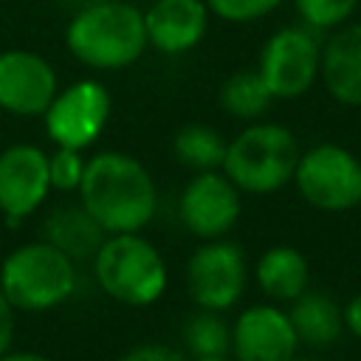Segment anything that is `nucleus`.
I'll return each mask as SVG.
<instances>
[{"mask_svg":"<svg viewBox=\"0 0 361 361\" xmlns=\"http://www.w3.org/2000/svg\"><path fill=\"white\" fill-rule=\"evenodd\" d=\"M76 192L104 234L141 231L158 209V189L149 169L138 158L116 149L87 158Z\"/></svg>","mask_w":361,"mask_h":361,"instance_id":"f257e3e1","label":"nucleus"},{"mask_svg":"<svg viewBox=\"0 0 361 361\" xmlns=\"http://www.w3.org/2000/svg\"><path fill=\"white\" fill-rule=\"evenodd\" d=\"M65 48L90 71H124L149 48L144 11L127 0H90L71 17Z\"/></svg>","mask_w":361,"mask_h":361,"instance_id":"f03ea898","label":"nucleus"},{"mask_svg":"<svg viewBox=\"0 0 361 361\" xmlns=\"http://www.w3.org/2000/svg\"><path fill=\"white\" fill-rule=\"evenodd\" d=\"M299 155V141L285 124L259 118L226 144L220 169L243 195H274L293 180Z\"/></svg>","mask_w":361,"mask_h":361,"instance_id":"7ed1b4c3","label":"nucleus"},{"mask_svg":"<svg viewBox=\"0 0 361 361\" xmlns=\"http://www.w3.org/2000/svg\"><path fill=\"white\" fill-rule=\"evenodd\" d=\"M76 285V262L45 240L23 243L0 262V290L23 313H45L65 305Z\"/></svg>","mask_w":361,"mask_h":361,"instance_id":"20e7f679","label":"nucleus"},{"mask_svg":"<svg viewBox=\"0 0 361 361\" xmlns=\"http://www.w3.org/2000/svg\"><path fill=\"white\" fill-rule=\"evenodd\" d=\"M90 262L99 288L113 302L127 307L155 305L169 282L161 251L141 237V231L107 234Z\"/></svg>","mask_w":361,"mask_h":361,"instance_id":"39448f33","label":"nucleus"},{"mask_svg":"<svg viewBox=\"0 0 361 361\" xmlns=\"http://www.w3.org/2000/svg\"><path fill=\"white\" fill-rule=\"evenodd\" d=\"M290 183L319 212H350L361 206V158L336 141L313 144L299 155Z\"/></svg>","mask_w":361,"mask_h":361,"instance_id":"423d86ee","label":"nucleus"},{"mask_svg":"<svg viewBox=\"0 0 361 361\" xmlns=\"http://www.w3.org/2000/svg\"><path fill=\"white\" fill-rule=\"evenodd\" d=\"M322 37L307 25H285L274 31L262 48L257 71L274 99H299L319 82Z\"/></svg>","mask_w":361,"mask_h":361,"instance_id":"0eeeda50","label":"nucleus"},{"mask_svg":"<svg viewBox=\"0 0 361 361\" xmlns=\"http://www.w3.org/2000/svg\"><path fill=\"white\" fill-rule=\"evenodd\" d=\"M245 282V251L228 237L200 240V245L186 259V293L200 310H231L243 299Z\"/></svg>","mask_w":361,"mask_h":361,"instance_id":"6e6552de","label":"nucleus"},{"mask_svg":"<svg viewBox=\"0 0 361 361\" xmlns=\"http://www.w3.org/2000/svg\"><path fill=\"white\" fill-rule=\"evenodd\" d=\"M110 90L96 79H76L59 87L48 110L42 113L45 135L54 147L85 149L99 141L110 118Z\"/></svg>","mask_w":361,"mask_h":361,"instance_id":"1a4fd4ad","label":"nucleus"},{"mask_svg":"<svg viewBox=\"0 0 361 361\" xmlns=\"http://www.w3.org/2000/svg\"><path fill=\"white\" fill-rule=\"evenodd\" d=\"M243 212V192L223 175V169L195 172L178 197V217L197 240L228 237Z\"/></svg>","mask_w":361,"mask_h":361,"instance_id":"9d476101","label":"nucleus"},{"mask_svg":"<svg viewBox=\"0 0 361 361\" xmlns=\"http://www.w3.org/2000/svg\"><path fill=\"white\" fill-rule=\"evenodd\" d=\"M59 90L56 68L37 51H0V110L11 116H42Z\"/></svg>","mask_w":361,"mask_h":361,"instance_id":"9b49d317","label":"nucleus"},{"mask_svg":"<svg viewBox=\"0 0 361 361\" xmlns=\"http://www.w3.org/2000/svg\"><path fill=\"white\" fill-rule=\"evenodd\" d=\"M51 192L48 152L37 144L20 141L0 152V214L20 223L34 214Z\"/></svg>","mask_w":361,"mask_h":361,"instance_id":"f8f14e48","label":"nucleus"},{"mask_svg":"<svg viewBox=\"0 0 361 361\" xmlns=\"http://www.w3.org/2000/svg\"><path fill=\"white\" fill-rule=\"evenodd\" d=\"M296 350L299 338L282 305L257 302L237 313L228 353L234 361H288Z\"/></svg>","mask_w":361,"mask_h":361,"instance_id":"ddd939ff","label":"nucleus"},{"mask_svg":"<svg viewBox=\"0 0 361 361\" xmlns=\"http://www.w3.org/2000/svg\"><path fill=\"white\" fill-rule=\"evenodd\" d=\"M212 11L203 0H149L144 11L147 45L164 56H180L197 48L209 31Z\"/></svg>","mask_w":361,"mask_h":361,"instance_id":"4468645a","label":"nucleus"},{"mask_svg":"<svg viewBox=\"0 0 361 361\" xmlns=\"http://www.w3.org/2000/svg\"><path fill=\"white\" fill-rule=\"evenodd\" d=\"M319 82L333 102L361 107V20L344 23L322 39Z\"/></svg>","mask_w":361,"mask_h":361,"instance_id":"2eb2a0df","label":"nucleus"},{"mask_svg":"<svg viewBox=\"0 0 361 361\" xmlns=\"http://www.w3.org/2000/svg\"><path fill=\"white\" fill-rule=\"evenodd\" d=\"M104 231L102 226L87 214V209L82 203H65L56 206L45 214L42 220V240L51 243L54 248H59L65 257H71L73 262L79 259H93V254L99 251V245L104 243Z\"/></svg>","mask_w":361,"mask_h":361,"instance_id":"dca6fc26","label":"nucleus"},{"mask_svg":"<svg viewBox=\"0 0 361 361\" xmlns=\"http://www.w3.org/2000/svg\"><path fill=\"white\" fill-rule=\"evenodd\" d=\"M257 288L274 305H288L310 285V265L307 257L293 245H271L254 265Z\"/></svg>","mask_w":361,"mask_h":361,"instance_id":"f3484780","label":"nucleus"},{"mask_svg":"<svg viewBox=\"0 0 361 361\" xmlns=\"http://www.w3.org/2000/svg\"><path fill=\"white\" fill-rule=\"evenodd\" d=\"M288 319L296 330L299 344L307 347H327L344 333L341 305L322 290L307 288L293 302H288Z\"/></svg>","mask_w":361,"mask_h":361,"instance_id":"a211bd4d","label":"nucleus"},{"mask_svg":"<svg viewBox=\"0 0 361 361\" xmlns=\"http://www.w3.org/2000/svg\"><path fill=\"white\" fill-rule=\"evenodd\" d=\"M226 144L228 141L214 127H209L203 121H192V124H183L175 133V138H172V155L192 175L195 172H212V169H220L223 166Z\"/></svg>","mask_w":361,"mask_h":361,"instance_id":"6ab92c4d","label":"nucleus"},{"mask_svg":"<svg viewBox=\"0 0 361 361\" xmlns=\"http://www.w3.org/2000/svg\"><path fill=\"white\" fill-rule=\"evenodd\" d=\"M271 104H274V96L257 68L234 71L220 85V107L237 121H248V124L259 121L271 110Z\"/></svg>","mask_w":361,"mask_h":361,"instance_id":"aec40b11","label":"nucleus"},{"mask_svg":"<svg viewBox=\"0 0 361 361\" xmlns=\"http://www.w3.org/2000/svg\"><path fill=\"white\" fill-rule=\"evenodd\" d=\"M183 353L186 358H220L231 353V324L223 313L200 310L183 322Z\"/></svg>","mask_w":361,"mask_h":361,"instance_id":"412c9836","label":"nucleus"},{"mask_svg":"<svg viewBox=\"0 0 361 361\" xmlns=\"http://www.w3.org/2000/svg\"><path fill=\"white\" fill-rule=\"evenodd\" d=\"M293 8L302 25L319 34H330L333 28L350 23V17L358 8V0H293Z\"/></svg>","mask_w":361,"mask_h":361,"instance_id":"4be33fe9","label":"nucleus"},{"mask_svg":"<svg viewBox=\"0 0 361 361\" xmlns=\"http://www.w3.org/2000/svg\"><path fill=\"white\" fill-rule=\"evenodd\" d=\"M85 164L87 158L82 155V149H71V147H56L48 155V178H51V189L56 192H76L85 175Z\"/></svg>","mask_w":361,"mask_h":361,"instance_id":"5701e85b","label":"nucleus"},{"mask_svg":"<svg viewBox=\"0 0 361 361\" xmlns=\"http://www.w3.org/2000/svg\"><path fill=\"white\" fill-rule=\"evenodd\" d=\"M206 8L226 23H254L282 6V0H203Z\"/></svg>","mask_w":361,"mask_h":361,"instance_id":"b1692460","label":"nucleus"},{"mask_svg":"<svg viewBox=\"0 0 361 361\" xmlns=\"http://www.w3.org/2000/svg\"><path fill=\"white\" fill-rule=\"evenodd\" d=\"M118 361H189L183 350H175L169 344H161V341H144V344H135L130 347Z\"/></svg>","mask_w":361,"mask_h":361,"instance_id":"393cba45","label":"nucleus"},{"mask_svg":"<svg viewBox=\"0 0 361 361\" xmlns=\"http://www.w3.org/2000/svg\"><path fill=\"white\" fill-rule=\"evenodd\" d=\"M14 319H17V310L11 307V302L6 299V293L0 290V355L6 350H11V341H14Z\"/></svg>","mask_w":361,"mask_h":361,"instance_id":"a878e982","label":"nucleus"},{"mask_svg":"<svg viewBox=\"0 0 361 361\" xmlns=\"http://www.w3.org/2000/svg\"><path fill=\"white\" fill-rule=\"evenodd\" d=\"M341 319H344V330L361 338V293H355L350 302L341 305Z\"/></svg>","mask_w":361,"mask_h":361,"instance_id":"bb28decb","label":"nucleus"},{"mask_svg":"<svg viewBox=\"0 0 361 361\" xmlns=\"http://www.w3.org/2000/svg\"><path fill=\"white\" fill-rule=\"evenodd\" d=\"M0 361H54L42 353H34V350H6L0 355Z\"/></svg>","mask_w":361,"mask_h":361,"instance_id":"cd10ccee","label":"nucleus"},{"mask_svg":"<svg viewBox=\"0 0 361 361\" xmlns=\"http://www.w3.org/2000/svg\"><path fill=\"white\" fill-rule=\"evenodd\" d=\"M197 361H234L231 355H220V358H197Z\"/></svg>","mask_w":361,"mask_h":361,"instance_id":"c85d7f7f","label":"nucleus"},{"mask_svg":"<svg viewBox=\"0 0 361 361\" xmlns=\"http://www.w3.org/2000/svg\"><path fill=\"white\" fill-rule=\"evenodd\" d=\"M288 361H313V358H305V355H299V353H296V355H290Z\"/></svg>","mask_w":361,"mask_h":361,"instance_id":"c756f323","label":"nucleus"}]
</instances>
